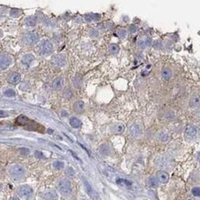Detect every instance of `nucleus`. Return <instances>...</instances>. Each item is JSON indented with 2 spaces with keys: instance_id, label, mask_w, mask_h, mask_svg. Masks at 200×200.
<instances>
[{
  "instance_id": "nucleus-1",
  "label": "nucleus",
  "mask_w": 200,
  "mask_h": 200,
  "mask_svg": "<svg viewBox=\"0 0 200 200\" xmlns=\"http://www.w3.org/2000/svg\"><path fill=\"white\" fill-rule=\"evenodd\" d=\"M200 134V130L197 126L194 124H189L186 126L185 130H184V138L185 140L192 142L198 138Z\"/></svg>"
},
{
  "instance_id": "nucleus-2",
  "label": "nucleus",
  "mask_w": 200,
  "mask_h": 200,
  "mask_svg": "<svg viewBox=\"0 0 200 200\" xmlns=\"http://www.w3.org/2000/svg\"><path fill=\"white\" fill-rule=\"evenodd\" d=\"M40 37L38 34L34 32H27L24 34H22L21 37V42L25 45H34L39 42Z\"/></svg>"
},
{
  "instance_id": "nucleus-3",
  "label": "nucleus",
  "mask_w": 200,
  "mask_h": 200,
  "mask_svg": "<svg viewBox=\"0 0 200 200\" xmlns=\"http://www.w3.org/2000/svg\"><path fill=\"white\" fill-rule=\"evenodd\" d=\"M9 173L14 179H21L25 176L26 171L22 166H20L19 164H14L9 167Z\"/></svg>"
},
{
  "instance_id": "nucleus-4",
  "label": "nucleus",
  "mask_w": 200,
  "mask_h": 200,
  "mask_svg": "<svg viewBox=\"0 0 200 200\" xmlns=\"http://www.w3.org/2000/svg\"><path fill=\"white\" fill-rule=\"evenodd\" d=\"M58 189L63 196H70L72 193V186L70 181L68 180H60L58 182Z\"/></svg>"
},
{
  "instance_id": "nucleus-5",
  "label": "nucleus",
  "mask_w": 200,
  "mask_h": 200,
  "mask_svg": "<svg viewBox=\"0 0 200 200\" xmlns=\"http://www.w3.org/2000/svg\"><path fill=\"white\" fill-rule=\"evenodd\" d=\"M39 52L42 56H49L52 54L54 52V45L52 42L47 39L42 41L39 45Z\"/></svg>"
},
{
  "instance_id": "nucleus-6",
  "label": "nucleus",
  "mask_w": 200,
  "mask_h": 200,
  "mask_svg": "<svg viewBox=\"0 0 200 200\" xmlns=\"http://www.w3.org/2000/svg\"><path fill=\"white\" fill-rule=\"evenodd\" d=\"M18 194L21 198H23L25 200H30L33 197L34 190L29 185H21L18 189Z\"/></svg>"
},
{
  "instance_id": "nucleus-7",
  "label": "nucleus",
  "mask_w": 200,
  "mask_h": 200,
  "mask_svg": "<svg viewBox=\"0 0 200 200\" xmlns=\"http://www.w3.org/2000/svg\"><path fill=\"white\" fill-rule=\"evenodd\" d=\"M52 65L55 67V68H58V69L64 68L67 65L66 57L64 55L55 56V57L52 58Z\"/></svg>"
},
{
  "instance_id": "nucleus-8",
  "label": "nucleus",
  "mask_w": 200,
  "mask_h": 200,
  "mask_svg": "<svg viewBox=\"0 0 200 200\" xmlns=\"http://www.w3.org/2000/svg\"><path fill=\"white\" fill-rule=\"evenodd\" d=\"M12 63V59L9 56L0 54V70H6Z\"/></svg>"
},
{
  "instance_id": "nucleus-9",
  "label": "nucleus",
  "mask_w": 200,
  "mask_h": 200,
  "mask_svg": "<svg viewBox=\"0 0 200 200\" xmlns=\"http://www.w3.org/2000/svg\"><path fill=\"white\" fill-rule=\"evenodd\" d=\"M153 45V41L150 37H144L143 39H140L139 41L137 42V47L139 49L144 50L145 48H148Z\"/></svg>"
},
{
  "instance_id": "nucleus-10",
  "label": "nucleus",
  "mask_w": 200,
  "mask_h": 200,
  "mask_svg": "<svg viewBox=\"0 0 200 200\" xmlns=\"http://www.w3.org/2000/svg\"><path fill=\"white\" fill-rule=\"evenodd\" d=\"M130 134L133 137H139L143 133V128L139 123H134L130 126Z\"/></svg>"
},
{
  "instance_id": "nucleus-11",
  "label": "nucleus",
  "mask_w": 200,
  "mask_h": 200,
  "mask_svg": "<svg viewBox=\"0 0 200 200\" xmlns=\"http://www.w3.org/2000/svg\"><path fill=\"white\" fill-rule=\"evenodd\" d=\"M20 79H21V76L20 73L18 72H10L9 74V76H7V82H9V83L11 84H17L20 82Z\"/></svg>"
},
{
  "instance_id": "nucleus-12",
  "label": "nucleus",
  "mask_w": 200,
  "mask_h": 200,
  "mask_svg": "<svg viewBox=\"0 0 200 200\" xmlns=\"http://www.w3.org/2000/svg\"><path fill=\"white\" fill-rule=\"evenodd\" d=\"M52 88L56 91H59L63 88V78L62 77H56L52 82Z\"/></svg>"
},
{
  "instance_id": "nucleus-13",
  "label": "nucleus",
  "mask_w": 200,
  "mask_h": 200,
  "mask_svg": "<svg viewBox=\"0 0 200 200\" xmlns=\"http://www.w3.org/2000/svg\"><path fill=\"white\" fill-rule=\"evenodd\" d=\"M161 78H162L163 81H170L172 76V71L171 70L170 68H163L162 70H161Z\"/></svg>"
},
{
  "instance_id": "nucleus-14",
  "label": "nucleus",
  "mask_w": 200,
  "mask_h": 200,
  "mask_svg": "<svg viewBox=\"0 0 200 200\" xmlns=\"http://www.w3.org/2000/svg\"><path fill=\"white\" fill-rule=\"evenodd\" d=\"M84 20L87 22H94V21H99L101 19V16L96 13H88L84 15Z\"/></svg>"
},
{
  "instance_id": "nucleus-15",
  "label": "nucleus",
  "mask_w": 200,
  "mask_h": 200,
  "mask_svg": "<svg viewBox=\"0 0 200 200\" xmlns=\"http://www.w3.org/2000/svg\"><path fill=\"white\" fill-rule=\"evenodd\" d=\"M189 105L192 109H199L200 107V97L196 95L192 96L189 101Z\"/></svg>"
},
{
  "instance_id": "nucleus-16",
  "label": "nucleus",
  "mask_w": 200,
  "mask_h": 200,
  "mask_svg": "<svg viewBox=\"0 0 200 200\" xmlns=\"http://www.w3.org/2000/svg\"><path fill=\"white\" fill-rule=\"evenodd\" d=\"M157 179L160 182L166 183V182H168L169 179H170V177H169V174L166 172H164V171H159V172H157Z\"/></svg>"
},
{
  "instance_id": "nucleus-17",
  "label": "nucleus",
  "mask_w": 200,
  "mask_h": 200,
  "mask_svg": "<svg viewBox=\"0 0 200 200\" xmlns=\"http://www.w3.org/2000/svg\"><path fill=\"white\" fill-rule=\"evenodd\" d=\"M34 56L33 55V54H26V55H24L23 57H22L21 63L25 66H27V67H29L34 62Z\"/></svg>"
},
{
  "instance_id": "nucleus-18",
  "label": "nucleus",
  "mask_w": 200,
  "mask_h": 200,
  "mask_svg": "<svg viewBox=\"0 0 200 200\" xmlns=\"http://www.w3.org/2000/svg\"><path fill=\"white\" fill-rule=\"evenodd\" d=\"M111 130V133L114 134H122L124 131V125L121 124V123H115L111 126L110 128Z\"/></svg>"
},
{
  "instance_id": "nucleus-19",
  "label": "nucleus",
  "mask_w": 200,
  "mask_h": 200,
  "mask_svg": "<svg viewBox=\"0 0 200 200\" xmlns=\"http://www.w3.org/2000/svg\"><path fill=\"white\" fill-rule=\"evenodd\" d=\"M44 200H58V196L54 190H48L44 194Z\"/></svg>"
},
{
  "instance_id": "nucleus-20",
  "label": "nucleus",
  "mask_w": 200,
  "mask_h": 200,
  "mask_svg": "<svg viewBox=\"0 0 200 200\" xmlns=\"http://www.w3.org/2000/svg\"><path fill=\"white\" fill-rule=\"evenodd\" d=\"M73 110L76 113H82L84 110V103L81 100H78L73 104Z\"/></svg>"
},
{
  "instance_id": "nucleus-21",
  "label": "nucleus",
  "mask_w": 200,
  "mask_h": 200,
  "mask_svg": "<svg viewBox=\"0 0 200 200\" xmlns=\"http://www.w3.org/2000/svg\"><path fill=\"white\" fill-rule=\"evenodd\" d=\"M70 124H71V126H72V128H74V129H79V128H81L82 125L81 120L78 119V118H76V117H72V118L70 119Z\"/></svg>"
},
{
  "instance_id": "nucleus-22",
  "label": "nucleus",
  "mask_w": 200,
  "mask_h": 200,
  "mask_svg": "<svg viewBox=\"0 0 200 200\" xmlns=\"http://www.w3.org/2000/svg\"><path fill=\"white\" fill-rule=\"evenodd\" d=\"M82 84V78L80 74H77L73 77L72 79V85L75 87V88H81Z\"/></svg>"
},
{
  "instance_id": "nucleus-23",
  "label": "nucleus",
  "mask_w": 200,
  "mask_h": 200,
  "mask_svg": "<svg viewBox=\"0 0 200 200\" xmlns=\"http://www.w3.org/2000/svg\"><path fill=\"white\" fill-rule=\"evenodd\" d=\"M99 153L101 154V155H103V156H107L110 153V148H109V147L107 145L104 144L102 145H100Z\"/></svg>"
},
{
  "instance_id": "nucleus-24",
  "label": "nucleus",
  "mask_w": 200,
  "mask_h": 200,
  "mask_svg": "<svg viewBox=\"0 0 200 200\" xmlns=\"http://www.w3.org/2000/svg\"><path fill=\"white\" fill-rule=\"evenodd\" d=\"M158 140L159 142H167L169 139V134L165 132V131H160L157 135Z\"/></svg>"
},
{
  "instance_id": "nucleus-25",
  "label": "nucleus",
  "mask_w": 200,
  "mask_h": 200,
  "mask_svg": "<svg viewBox=\"0 0 200 200\" xmlns=\"http://www.w3.org/2000/svg\"><path fill=\"white\" fill-rule=\"evenodd\" d=\"M109 51L111 55H117L120 52V47L117 44H110L109 47Z\"/></svg>"
},
{
  "instance_id": "nucleus-26",
  "label": "nucleus",
  "mask_w": 200,
  "mask_h": 200,
  "mask_svg": "<svg viewBox=\"0 0 200 200\" xmlns=\"http://www.w3.org/2000/svg\"><path fill=\"white\" fill-rule=\"evenodd\" d=\"M147 184L149 185V187L157 188L158 186V181L157 179V177H149L147 179Z\"/></svg>"
},
{
  "instance_id": "nucleus-27",
  "label": "nucleus",
  "mask_w": 200,
  "mask_h": 200,
  "mask_svg": "<svg viewBox=\"0 0 200 200\" xmlns=\"http://www.w3.org/2000/svg\"><path fill=\"white\" fill-rule=\"evenodd\" d=\"M127 30L125 29V28H119L118 30H117V36L120 38V39H121V40H123V39H125V38L127 37Z\"/></svg>"
},
{
  "instance_id": "nucleus-28",
  "label": "nucleus",
  "mask_w": 200,
  "mask_h": 200,
  "mask_svg": "<svg viewBox=\"0 0 200 200\" xmlns=\"http://www.w3.org/2000/svg\"><path fill=\"white\" fill-rule=\"evenodd\" d=\"M25 24L28 25V26H35L36 24V18L33 17V16H30V17H27L25 19Z\"/></svg>"
},
{
  "instance_id": "nucleus-29",
  "label": "nucleus",
  "mask_w": 200,
  "mask_h": 200,
  "mask_svg": "<svg viewBox=\"0 0 200 200\" xmlns=\"http://www.w3.org/2000/svg\"><path fill=\"white\" fill-rule=\"evenodd\" d=\"M164 117L167 120L171 121V120H174L176 119V115L173 111H168V112H166Z\"/></svg>"
},
{
  "instance_id": "nucleus-30",
  "label": "nucleus",
  "mask_w": 200,
  "mask_h": 200,
  "mask_svg": "<svg viewBox=\"0 0 200 200\" xmlns=\"http://www.w3.org/2000/svg\"><path fill=\"white\" fill-rule=\"evenodd\" d=\"M28 121H29V119L26 118L25 116H23V115H21V116H20L17 119V123L20 124V125H25Z\"/></svg>"
},
{
  "instance_id": "nucleus-31",
  "label": "nucleus",
  "mask_w": 200,
  "mask_h": 200,
  "mask_svg": "<svg viewBox=\"0 0 200 200\" xmlns=\"http://www.w3.org/2000/svg\"><path fill=\"white\" fill-rule=\"evenodd\" d=\"M53 166L56 170H62L64 168V162L63 161H60V160H56V161H54Z\"/></svg>"
},
{
  "instance_id": "nucleus-32",
  "label": "nucleus",
  "mask_w": 200,
  "mask_h": 200,
  "mask_svg": "<svg viewBox=\"0 0 200 200\" xmlns=\"http://www.w3.org/2000/svg\"><path fill=\"white\" fill-rule=\"evenodd\" d=\"M153 45H154V48L157 49V50H160L164 47V43H162L161 40H157L153 43Z\"/></svg>"
},
{
  "instance_id": "nucleus-33",
  "label": "nucleus",
  "mask_w": 200,
  "mask_h": 200,
  "mask_svg": "<svg viewBox=\"0 0 200 200\" xmlns=\"http://www.w3.org/2000/svg\"><path fill=\"white\" fill-rule=\"evenodd\" d=\"M4 96H7V97L11 98V97H14L15 96H16V93H15V91H14L13 89L9 88V89H7V90L4 92Z\"/></svg>"
},
{
  "instance_id": "nucleus-34",
  "label": "nucleus",
  "mask_w": 200,
  "mask_h": 200,
  "mask_svg": "<svg viewBox=\"0 0 200 200\" xmlns=\"http://www.w3.org/2000/svg\"><path fill=\"white\" fill-rule=\"evenodd\" d=\"M89 36L93 37V38L98 37L99 36V31L96 28H91L89 30Z\"/></svg>"
},
{
  "instance_id": "nucleus-35",
  "label": "nucleus",
  "mask_w": 200,
  "mask_h": 200,
  "mask_svg": "<svg viewBox=\"0 0 200 200\" xmlns=\"http://www.w3.org/2000/svg\"><path fill=\"white\" fill-rule=\"evenodd\" d=\"M21 14V10L18 9H12L10 10V16L13 18H17Z\"/></svg>"
},
{
  "instance_id": "nucleus-36",
  "label": "nucleus",
  "mask_w": 200,
  "mask_h": 200,
  "mask_svg": "<svg viewBox=\"0 0 200 200\" xmlns=\"http://www.w3.org/2000/svg\"><path fill=\"white\" fill-rule=\"evenodd\" d=\"M19 152H20V155L23 156V157H26V156H28L29 154H30V150L27 147H21V148H20Z\"/></svg>"
},
{
  "instance_id": "nucleus-37",
  "label": "nucleus",
  "mask_w": 200,
  "mask_h": 200,
  "mask_svg": "<svg viewBox=\"0 0 200 200\" xmlns=\"http://www.w3.org/2000/svg\"><path fill=\"white\" fill-rule=\"evenodd\" d=\"M138 30H139V28H138V26H136L134 24L130 25L129 28H128V31H129L131 34H135V33H137Z\"/></svg>"
},
{
  "instance_id": "nucleus-38",
  "label": "nucleus",
  "mask_w": 200,
  "mask_h": 200,
  "mask_svg": "<svg viewBox=\"0 0 200 200\" xmlns=\"http://www.w3.org/2000/svg\"><path fill=\"white\" fill-rule=\"evenodd\" d=\"M20 89L22 90V91H28V90L30 89V84H29L27 82H22V83L20 84Z\"/></svg>"
},
{
  "instance_id": "nucleus-39",
  "label": "nucleus",
  "mask_w": 200,
  "mask_h": 200,
  "mask_svg": "<svg viewBox=\"0 0 200 200\" xmlns=\"http://www.w3.org/2000/svg\"><path fill=\"white\" fill-rule=\"evenodd\" d=\"M192 194L195 196H200V187H194L192 189Z\"/></svg>"
},
{
  "instance_id": "nucleus-40",
  "label": "nucleus",
  "mask_w": 200,
  "mask_h": 200,
  "mask_svg": "<svg viewBox=\"0 0 200 200\" xmlns=\"http://www.w3.org/2000/svg\"><path fill=\"white\" fill-rule=\"evenodd\" d=\"M117 183H119V184L124 183V184H126V185H131V184H132V182H131L126 181V180H123V179H118L117 180Z\"/></svg>"
},
{
  "instance_id": "nucleus-41",
  "label": "nucleus",
  "mask_w": 200,
  "mask_h": 200,
  "mask_svg": "<svg viewBox=\"0 0 200 200\" xmlns=\"http://www.w3.org/2000/svg\"><path fill=\"white\" fill-rule=\"evenodd\" d=\"M72 96V93L71 92L70 89H66V91L64 92V97L66 98H71Z\"/></svg>"
},
{
  "instance_id": "nucleus-42",
  "label": "nucleus",
  "mask_w": 200,
  "mask_h": 200,
  "mask_svg": "<svg viewBox=\"0 0 200 200\" xmlns=\"http://www.w3.org/2000/svg\"><path fill=\"white\" fill-rule=\"evenodd\" d=\"M74 173H75V172H74V170L72 168H68L67 169V171H66V174H68L69 176H72V175H74Z\"/></svg>"
},
{
  "instance_id": "nucleus-43",
  "label": "nucleus",
  "mask_w": 200,
  "mask_h": 200,
  "mask_svg": "<svg viewBox=\"0 0 200 200\" xmlns=\"http://www.w3.org/2000/svg\"><path fill=\"white\" fill-rule=\"evenodd\" d=\"M34 155H35V157H36V158H44L43 153H42V152H40V151H35Z\"/></svg>"
},
{
  "instance_id": "nucleus-44",
  "label": "nucleus",
  "mask_w": 200,
  "mask_h": 200,
  "mask_svg": "<svg viewBox=\"0 0 200 200\" xmlns=\"http://www.w3.org/2000/svg\"><path fill=\"white\" fill-rule=\"evenodd\" d=\"M68 115H69V113L66 110L61 111V116H62V117H68Z\"/></svg>"
},
{
  "instance_id": "nucleus-45",
  "label": "nucleus",
  "mask_w": 200,
  "mask_h": 200,
  "mask_svg": "<svg viewBox=\"0 0 200 200\" xmlns=\"http://www.w3.org/2000/svg\"><path fill=\"white\" fill-rule=\"evenodd\" d=\"M0 116H7V114L4 111H0Z\"/></svg>"
},
{
  "instance_id": "nucleus-46",
  "label": "nucleus",
  "mask_w": 200,
  "mask_h": 200,
  "mask_svg": "<svg viewBox=\"0 0 200 200\" xmlns=\"http://www.w3.org/2000/svg\"><path fill=\"white\" fill-rule=\"evenodd\" d=\"M11 200H20V198H19V197H17V196H14Z\"/></svg>"
},
{
  "instance_id": "nucleus-47",
  "label": "nucleus",
  "mask_w": 200,
  "mask_h": 200,
  "mask_svg": "<svg viewBox=\"0 0 200 200\" xmlns=\"http://www.w3.org/2000/svg\"><path fill=\"white\" fill-rule=\"evenodd\" d=\"M198 161L200 162V152H199V154H198Z\"/></svg>"
}]
</instances>
